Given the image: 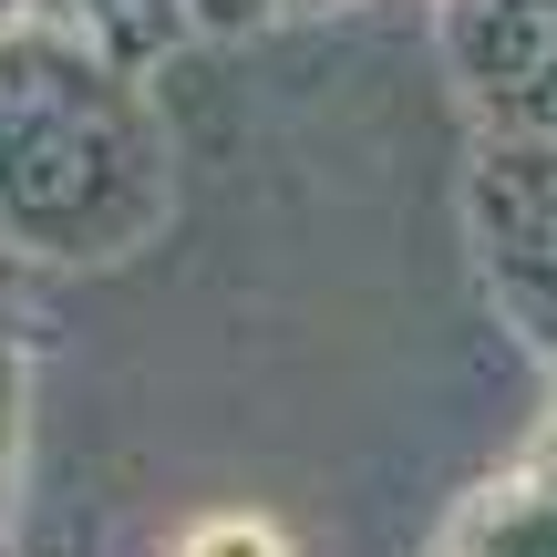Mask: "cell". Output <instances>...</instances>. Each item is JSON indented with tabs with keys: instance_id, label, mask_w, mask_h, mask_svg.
Returning a JSON list of instances; mask_svg holds the SVG:
<instances>
[{
	"instance_id": "obj_1",
	"label": "cell",
	"mask_w": 557,
	"mask_h": 557,
	"mask_svg": "<svg viewBox=\"0 0 557 557\" xmlns=\"http://www.w3.org/2000/svg\"><path fill=\"white\" fill-rule=\"evenodd\" d=\"M176 557H289V547H278L269 517H207V527H186Z\"/></svg>"
}]
</instances>
